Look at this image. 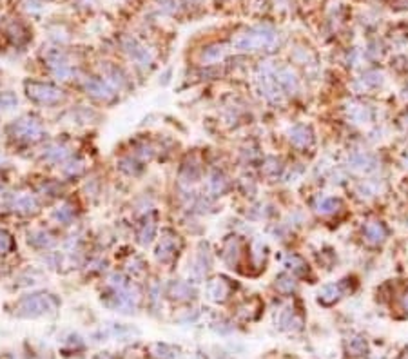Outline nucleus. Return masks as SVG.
Listing matches in <instances>:
<instances>
[{"label":"nucleus","instance_id":"13","mask_svg":"<svg viewBox=\"0 0 408 359\" xmlns=\"http://www.w3.org/2000/svg\"><path fill=\"white\" fill-rule=\"evenodd\" d=\"M9 247H11V236H9L8 232L0 231V254H6Z\"/></svg>","mask_w":408,"mask_h":359},{"label":"nucleus","instance_id":"11","mask_svg":"<svg viewBox=\"0 0 408 359\" xmlns=\"http://www.w3.org/2000/svg\"><path fill=\"white\" fill-rule=\"evenodd\" d=\"M367 236H368V240H372V241H379V240H383V236H385V229L381 227L379 223H370L367 227Z\"/></svg>","mask_w":408,"mask_h":359},{"label":"nucleus","instance_id":"12","mask_svg":"<svg viewBox=\"0 0 408 359\" xmlns=\"http://www.w3.org/2000/svg\"><path fill=\"white\" fill-rule=\"evenodd\" d=\"M223 55H225L223 46H214V47H209L207 53H203V60L205 62H216V60H220Z\"/></svg>","mask_w":408,"mask_h":359},{"label":"nucleus","instance_id":"3","mask_svg":"<svg viewBox=\"0 0 408 359\" xmlns=\"http://www.w3.org/2000/svg\"><path fill=\"white\" fill-rule=\"evenodd\" d=\"M27 96L35 100L36 104L51 105L56 104L63 98V91L58 87L51 86V84H42V82H27L26 84Z\"/></svg>","mask_w":408,"mask_h":359},{"label":"nucleus","instance_id":"10","mask_svg":"<svg viewBox=\"0 0 408 359\" xmlns=\"http://www.w3.org/2000/svg\"><path fill=\"white\" fill-rule=\"evenodd\" d=\"M290 140L294 141L296 146H307L308 141V132L305 127H296L294 131L290 132Z\"/></svg>","mask_w":408,"mask_h":359},{"label":"nucleus","instance_id":"2","mask_svg":"<svg viewBox=\"0 0 408 359\" xmlns=\"http://www.w3.org/2000/svg\"><path fill=\"white\" fill-rule=\"evenodd\" d=\"M276 40H278L276 33L256 29V31L245 33V35L236 38L234 46L243 51H258L263 49V47H272L276 44Z\"/></svg>","mask_w":408,"mask_h":359},{"label":"nucleus","instance_id":"1","mask_svg":"<svg viewBox=\"0 0 408 359\" xmlns=\"http://www.w3.org/2000/svg\"><path fill=\"white\" fill-rule=\"evenodd\" d=\"M58 307V301L51 294H31L20 300V314L27 318H36L40 314L54 312Z\"/></svg>","mask_w":408,"mask_h":359},{"label":"nucleus","instance_id":"9","mask_svg":"<svg viewBox=\"0 0 408 359\" xmlns=\"http://www.w3.org/2000/svg\"><path fill=\"white\" fill-rule=\"evenodd\" d=\"M169 294L174 300H185L187 296L190 294V289L185 285V283H172L171 289H169Z\"/></svg>","mask_w":408,"mask_h":359},{"label":"nucleus","instance_id":"5","mask_svg":"<svg viewBox=\"0 0 408 359\" xmlns=\"http://www.w3.org/2000/svg\"><path fill=\"white\" fill-rule=\"evenodd\" d=\"M229 292H231V286H229V283L225 281V279H214L211 285H209V296H211V300L214 301H223L229 296Z\"/></svg>","mask_w":408,"mask_h":359},{"label":"nucleus","instance_id":"8","mask_svg":"<svg viewBox=\"0 0 408 359\" xmlns=\"http://www.w3.org/2000/svg\"><path fill=\"white\" fill-rule=\"evenodd\" d=\"M156 254H158V259H162V261H169L172 256L176 254V240H174V236L162 238V243H160V249Z\"/></svg>","mask_w":408,"mask_h":359},{"label":"nucleus","instance_id":"6","mask_svg":"<svg viewBox=\"0 0 408 359\" xmlns=\"http://www.w3.org/2000/svg\"><path fill=\"white\" fill-rule=\"evenodd\" d=\"M149 352L154 359H176L178 355V350L171 345H165V343H154L149 346Z\"/></svg>","mask_w":408,"mask_h":359},{"label":"nucleus","instance_id":"7","mask_svg":"<svg viewBox=\"0 0 408 359\" xmlns=\"http://www.w3.org/2000/svg\"><path fill=\"white\" fill-rule=\"evenodd\" d=\"M86 89L93 96H96V98H102V100H107V98H111V89L105 86L104 80H96V78H93V80H87Z\"/></svg>","mask_w":408,"mask_h":359},{"label":"nucleus","instance_id":"14","mask_svg":"<svg viewBox=\"0 0 408 359\" xmlns=\"http://www.w3.org/2000/svg\"><path fill=\"white\" fill-rule=\"evenodd\" d=\"M319 203H323V209H319V210H323V212H330V210L335 207V201L330 200V198H323Z\"/></svg>","mask_w":408,"mask_h":359},{"label":"nucleus","instance_id":"4","mask_svg":"<svg viewBox=\"0 0 408 359\" xmlns=\"http://www.w3.org/2000/svg\"><path fill=\"white\" fill-rule=\"evenodd\" d=\"M15 129H18V136L31 138V140H36V138L40 136V132H42L40 123L36 122V120H33V118L20 120V122L15 125Z\"/></svg>","mask_w":408,"mask_h":359},{"label":"nucleus","instance_id":"15","mask_svg":"<svg viewBox=\"0 0 408 359\" xmlns=\"http://www.w3.org/2000/svg\"><path fill=\"white\" fill-rule=\"evenodd\" d=\"M404 309L408 310V294H406V298H404Z\"/></svg>","mask_w":408,"mask_h":359}]
</instances>
